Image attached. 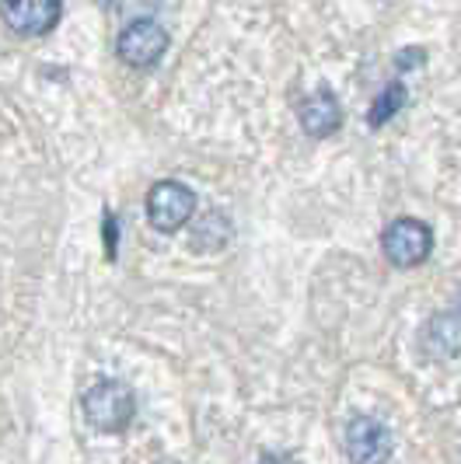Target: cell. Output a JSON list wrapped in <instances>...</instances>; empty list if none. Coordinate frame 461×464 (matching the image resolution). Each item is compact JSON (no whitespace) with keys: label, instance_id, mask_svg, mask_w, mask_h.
Segmentation results:
<instances>
[{"label":"cell","instance_id":"obj_1","mask_svg":"<svg viewBox=\"0 0 461 464\" xmlns=\"http://www.w3.org/2000/svg\"><path fill=\"white\" fill-rule=\"evenodd\" d=\"M84 416L102 433H123L137 416V398L123 381H98L84 392Z\"/></svg>","mask_w":461,"mask_h":464},{"label":"cell","instance_id":"obj_2","mask_svg":"<svg viewBox=\"0 0 461 464\" xmlns=\"http://www.w3.org/2000/svg\"><path fill=\"white\" fill-rule=\"evenodd\" d=\"M381 248H385V256H388L392 266L413 269L419 262H427L430 252H434V231L423 220L398 217L395 224H388V231L381 234Z\"/></svg>","mask_w":461,"mask_h":464},{"label":"cell","instance_id":"obj_3","mask_svg":"<svg viewBox=\"0 0 461 464\" xmlns=\"http://www.w3.org/2000/svg\"><path fill=\"white\" fill-rule=\"evenodd\" d=\"M196 213V196L185 182H175V179H164L158 186L147 192V217L151 224L164 234L182 231L185 224L192 220Z\"/></svg>","mask_w":461,"mask_h":464},{"label":"cell","instance_id":"obj_4","mask_svg":"<svg viewBox=\"0 0 461 464\" xmlns=\"http://www.w3.org/2000/svg\"><path fill=\"white\" fill-rule=\"evenodd\" d=\"M164 49H168V32L151 18L130 22L115 39V53L126 67H154L164 56Z\"/></svg>","mask_w":461,"mask_h":464},{"label":"cell","instance_id":"obj_5","mask_svg":"<svg viewBox=\"0 0 461 464\" xmlns=\"http://www.w3.org/2000/svg\"><path fill=\"white\" fill-rule=\"evenodd\" d=\"M346 454L349 461L374 464L392 454V433L378 416H357L346 426Z\"/></svg>","mask_w":461,"mask_h":464},{"label":"cell","instance_id":"obj_6","mask_svg":"<svg viewBox=\"0 0 461 464\" xmlns=\"http://www.w3.org/2000/svg\"><path fill=\"white\" fill-rule=\"evenodd\" d=\"M0 14L18 35H46L60 22V0H0Z\"/></svg>","mask_w":461,"mask_h":464},{"label":"cell","instance_id":"obj_7","mask_svg":"<svg viewBox=\"0 0 461 464\" xmlns=\"http://www.w3.org/2000/svg\"><path fill=\"white\" fill-rule=\"evenodd\" d=\"M300 126L311 137H332L343 126V109H339L336 94L315 92L311 98H304V105H300Z\"/></svg>","mask_w":461,"mask_h":464},{"label":"cell","instance_id":"obj_8","mask_svg":"<svg viewBox=\"0 0 461 464\" xmlns=\"http://www.w3.org/2000/svg\"><path fill=\"white\" fill-rule=\"evenodd\" d=\"M230 241V224L224 213H217V209H210L207 217L196 224V231H192V248L196 252H217V248H224Z\"/></svg>","mask_w":461,"mask_h":464},{"label":"cell","instance_id":"obj_9","mask_svg":"<svg viewBox=\"0 0 461 464\" xmlns=\"http://www.w3.org/2000/svg\"><path fill=\"white\" fill-rule=\"evenodd\" d=\"M402 105H406V84H402V81H395V84H388L385 92L378 94V102L370 105L368 122L378 130V126H385V122H388V119H392Z\"/></svg>","mask_w":461,"mask_h":464},{"label":"cell","instance_id":"obj_10","mask_svg":"<svg viewBox=\"0 0 461 464\" xmlns=\"http://www.w3.org/2000/svg\"><path fill=\"white\" fill-rule=\"evenodd\" d=\"M447 332H458L455 318H437V322L430 325V335H427V343H434V339H447ZM458 349H461V339L455 335L451 343H444V346H440L437 356H451V353H458Z\"/></svg>","mask_w":461,"mask_h":464},{"label":"cell","instance_id":"obj_11","mask_svg":"<svg viewBox=\"0 0 461 464\" xmlns=\"http://www.w3.org/2000/svg\"><path fill=\"white\" fill-rule=\"evenodd\" d=\"M115 252H119V220L105 213V256L115 258Z\"/></svg>","mask_w":461,"mask_h":464},{"label":"cell","instance_id":"obj_12","mask_svg":"<svg viewBox=\"0 0 461 464\" xmlns=\"http://www.w3.org/2000/svg\"><path fill=\"white\" fill-rule=\"evenodd\" d=\"M423 63V49H402V56H398V67L409 70V67H419Z\"/></svg>","mask_w":461,"mask_h":464}]
</instances>
